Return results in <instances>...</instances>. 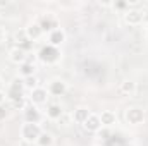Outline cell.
<instances>
[{
	"label": "cell",
	"instance_id": "cell-22",
	"mask_svg": "<svg viewBox=\"0 0 148 146\" xmlns=\"http://www.w3.org/2000/svg\"><path fill=\"white\" fill-rule=\"evenodd\" d=\"M16 41H17V46H21V48H24V50H26V45H28V43H31V41L26 38V33H24V29L16 33Z\"/></svg>",
	"mask_w": 148,
	"mask_h": 146
},
{
	"label": "cell",
	"instance_id": "cell-26",
	"mask_svg": "<svg viewBox=\"0 0 148 146\" xmlns=\"http://www.w3.org/2000/svg\"><path fill=\"white\" fill-rule=\"evenodd\" d=\"M9 113H10V110L7 108L5 105H0V122H2V120H5V119L9 117Z\"/></svg>",
	"mask_w": 148,
	"mask_h": 146
},
{
	"label": "cell",
	"instance_id": "cell-3",
	"mask_svg": "<svg viewBox=\"0 0 148 146\" xmlns=\"http://www.w3.org/2000/svg\"><path fill=\"white\" fill-rule=\"evenodd\" d=\"M124 119L129 126H141V124H145L147 115L141 107H127L124 110Z\"/></svg>",
	"mask_w": 148,
	"mask_h": 146
},
{
	"label": "cell",
	"instance_id": "cell-6",
	"mask_svg": "<svg viewBox=\"0 0 148 146\" xmlns=\"http://www.w3.org/2000/svg\"><path fill=\"white\" fill-rule=\"evenodd\" d=\"M24 33H26V38H28L31 43H35V41H40V40L43 38V35H45L38 21H31V23H29V24L24 28Z\"/></svg>",
	"mask_w": 148,
	"mask_h": 146
},
{
	"label": "cell",
	"instance_id": "cell-14",
	"mask_svg": "<svg viewBox=\"0 0 148 146\" xmlns=\"http://www.w3.org/2000/svg\"><path fill=\"white\" fill-rule=\"evenodd\" d=\"M62 115H64V108H62L59 103H48V105H47L45 117H47L48 120H53V122H57V120H59Z\"/></svg>",
	"mask_w": 148,
	"mask_h": 146
},
{
	"label": "cell",
	"instance_id": "cell-30",
	"mask_svg": "<svg viewBox=\"0 0 148 146\" xmlns=\"http://www.w3.org/2000/svg\"><path fill=\"white\" fill-rule=\"evenodd\" d=\"M124 146H136V145H133V143H127V145H124Z\"/></svg>",
	"mask_w": 148,
	"mask_h": 146
},
{
	"label": "cell",
	"instance_id": "cell-19",
	"mask_svg": "<svg viewBox=\"0 0 148 146\" xmlns=\"http://www.w3.org/2000/svg\"><path fill=\"white\" fill-rule=\"evenodd\" d=\"M36 146H53L55 145V138H53V134L52 132H47V131H43L41 134H40V138L36 139Z\"/></svg>",
	"mask_w": 148,
	"mask_h": 146
},
{
	"label": "cell",
	"instance_id": "cell-2",
	"mask_svg": "<svg viewBox=\"0 0 148 146\" xmlns=\"http://www.w3.org/2000/svg\"><path fill=\"white\" fill-rule=\"evenodd\" d=\"M41 132H43V129H41L40 124L24 122V124L21 126V138H23V141H26V143H36V139L40 138Z\"/></svg>",
	"mask_w": 148,
	"mask_h": 146
},
{
	"label": "cell",
	"instance_id": "cell-25",
	"mask_svg": "<svg viewBox=\"0 0 148 146\" xmlns=\"http://www.w3.org/2000/svg\"><path fill=\"white\" fill-rule=\"evenodd\" d=\"M112 7H114V9H119V10H124V12L129 10L127 2H115V3H112ZM124 12H122V14H124Z\"/></svg>",
	"mask_w": 148,
	"mask_h": 146
},
{
	"label": "cell",
	"instance_id": "cell-18",
	"mask_svg": "<svg viewBox=\"0 0 148 146\" xmlns=\"http://www.w3.org/2000/svg\"><path fill=\"white\" fill-rule=\"evenodd\" d=\"M19 69H17V72H19V77L21 79H24V77H29V76H36V65L33 64V62H24V64H21V65H17Z\"/></svg>",
	"mask_w": 148,
	"mask_h": 146
},
{
	"label": "cell",
	"instance_id": "cell-9",
	"mask_svg": "<svg viewBox=\"0 0 148 146\" xmlns=\"http://www.w3.org/2000/svg\"><path fill=\"white\" fill-rule=\"evenodd\" d=\"M23 117H24V122H29V124H40L41 119H43L41 112L35 105H28L23 112Z\"/></svg>",
	"mask_w": 148,
	"mask_h": 146
},
{
	"label": "cell",
	"instance_id": "cell-27",
	"mask_svg": "<svg viewBox=\"0 0 148 146\" xmlns=\"http://www.w3.org/2000/svg\"><path fill=\"white\" fill-rule=\"evenodd\" d=\"M5 100H7V93L0 91V105H5Z\"/></svg>",
	"mask_w": 148,
	"mask_h": 146
},
{
	"label": "cell",
	"instance_id": "cell-20",
	"mask_svg": "<svg viewBox=\"0 0 148 146\" xmlns=\"http://www.w3.org/2000/svg\"><path fill=\"white\" fill-rule=\"evenodd\" d=\"M9 102H10V110H23L24 112L29 100H26V96H16V98H12Z\"/></svg>",
	"mask_w": 148,
	"mask_h": 146
},
{
	"label": "cell",
	"instance_id": "cell-4",
	"mask_svg": "<svg viewBox=\"0 0 148 146\" xmlns=\"http://www.w3.org/2000/svg\"><path fill=\"white\" fill-rule=\"evenodd\" d=\"M67 83L64 81V79H60V77H53V79H50V83H48V86H47V91H48V95L50 96H64L66 93H67Z\"/></svg>",
	"mask_w": 148,
	"mask_h": 146
},
{
	"label": "cell",
	"instance_id": "cell-15",
	"mask_svg": "<svg viewBox=\"0 0 148 146\" xmlns=\"http://www.w3.org/2000/svg\"><path fill=\"white\" fill-rule=\"evenodd\" d=\"M38 23H40V26H41L43 33H50V31H53V29L60 28V26H59L57 17H55V16H52V14H47V17H43V19H41V21H38Z\"/></svg>",
	"mask_w": 148,
	"mask_h": 146
},
{
	"label": "cell",
	"instance_id": "cell-29",
	"mask_svg": "<svg viewBox=\"0 0 148 146\" xmlns=\"http://www.w3.org/2000/svg\"><path fill=\"white\" fill-rule=\"evenodd\" d=\"M0 91H3V79L0 77Z\"/></svg>",
	"mask_w": 148,
	"mask_h": 146
},
{
	"label": "cell",
	"instance_id": "cell-16",
	"mask_svg": "<svg viewBox=\"0 0 148 146\" xmlns=\"http://www.w3.org/2000/svg\"><path fill=\"white\" fill-rule=\"evenodd\" d=\"M100 115V120H102V127H114L115 124H117V115H115V112H112V110H103L102 113H98Z\"/></svg>",
	"mask_w": 148,
	"mask_h": 146
},
{
	"label": "cell",
	"instance_id": "cell-12",
	"mask_svg": "<svg viewBox=\"0 0 148 146\" xmlns=\"http://www.w3.org/2000/svg\"><path fill=\"white\" fill-rule=\"evenodd\" d=\"M24 89H26V88H24L23 79H21V77H16V79H12V83L9 84L7 98L12 100V98H16V96H23V91H24Z\"/></svg>",
	"mask_w": 148,
	"mask_h": 146
},
{
	"label": "cell",
	"instance_id": "cell-28",
	"mask_svg": "<svg viewBox=\"0 0 148 146\" xmlns=\"http://www.w3.org/2000/svg\"><path fill=\"white\" fill-rule=\"evenodd\" d=\"M3 38H5V31L2 29V26H0V43L3 41Z\"/></svg>",
	"mask_w": 148,
	"mask_h": 146
},
{
	"label": "cell",
	"instance_id": "cell-21",
	"mask_svg": "<svg viewBox=\"0 0 148 146\" xmlns=\"http://www.w3.org/2000/svg\"><path fill=\"white\" fill-rule=\"evenodd\" d=\"M23 83H24V88H26V89H29V91H33L35 88L40 86V84H38V77H36V76L24 77V79H23Z\"/></svg>",
	"mask_w": 148,
	"mask_h": 146
},
{
	"label": "cell",
	"instance_id": "cell-24",
	"mask_svg": "<svg viewBox=\"0 0 148 146\" xmlns=\"http://www.w3.org/2000/svg\"><path fill=\"white\" fill-rule=\"evenodd\" d=\"M97 136H98L102 141H107V139H110V136H112V129L110 127H102V129L97 132Z\"/></svg>",
	"mask_w": 148,
	"mask_h": 146
},
{
	"label": "cell",
	"instance_id": "cell-23",
	"mask_svg": "<svg viewBox=\"0 0 148 146\" xmlns=\"http://www.w3.org/2000/svg\"><path fill=\"white\" fill-rule=\"evenodd\" d=\"M59 122V126H62V127H69L71 124H74V120H73V113H66L64 112V115L57 120Z\"/></svg>",
	"mask_w": 148,
	"mask_h": 146
},
{
	"label": "cell",
	"instance_id": "cell-17",
	"mask_svg": "<svg viewBox=\"0 0 148 146\" xmlns=\"http://www.w3.org/2000/svg\"><path fill=\"white\" fill-rule=\"evenodd\" d=\"M90 113H91V110L88 108V107H77V108H74L73 112V120L76 124H84L86 122V119L90 117Z\"/></svg>",
	"mask_w": 148,
	"mask_h": 146
},
{
	"label": "cell",
	"instance_id": "cell-8",
	"mask_svg": "<svg viewBox=\"0 0 148 146\" xmlns=\"http://www.w3.org/2000/svg\"><path fill=\"white\" fill-rule=\"evenodd\" d=\"M66 38H67L66 31L62 28H57V29H53V31L48 33V45L50 46H55V48H60L66 43Z\"/></svg>",
	"mask_w": 148,
	"mask_h": 146
},
{
	"label": "cell",
	"instance_id": "cell-13",
	"mask_svg": "<svg viewBox=\"0 0 148 146\" xmlns=\"http://www.w3.org/2000/svg\"><path fill=\"white\" fill-rule=\"evenodd\" d=\"M136 91H138V84L133 79H126L119 84V93L122 96H134Z\"/></svg>",
	"mask_w": 148,
	"mask_h": 146
},
{
	"label": "cell",
	"instance_id": "cell-11",
	"mask_svg": "<svg viewBox=\"0 0 148 146\" xmlns=\"http://www.w3.org/2000/svg\"><path fill=\"white\" fill-rule=\"evenodd\" d=\"M143 19H145V16H143V12L138 10V9H129L127 12H124V21H126V24H129V26H140V24L143 23Z\"/></svg>",
	"mask_w": 148,
	"mask_h": 146
},
{
	"label": "cell",
	"instance_id": "cell-10",
	"mask_svg": "<svg viewBox=\"0 0 148 146\" xmlns=\"http://www.w3.org/2000/svg\"><path fill=\"white\" fill-rule=\"evenodd\" d=\"M83 129L86 131V132H98L100 129H102V120H100V115L98 113H90V117L86 119V122L83 124Z\"/></svg>",
	"mask_w": 148,
	"mask_h": 146
},
{
	"label": "cell",
	"instance_id": "cell-1",
	"mask_svg": "<svg viewBox=\"0 0 148 146\" xmlns=\"http://www.w3.org/2000/svg\"><path fill=\"white\" fill-rule=\"evenodd\" d=\"M60 57H62L60 48H55V46H50V45L43 46V48L38 52V59H40L43 64H47V65L57 64V62L60 60Z\"/></svg>",
	"mask_w": 148,
	"mask_h": 146
},
{
	"label": "cell",
	"instance_id": "cell-5",
	"mask_svg": "<svg viewBox=\"0 0 148 146\" xmlns=\"http://www.w3.org/2000/svg\"><path fill=\"white\" fill-rule=\"evenodd\" d=\"M48 98H50V95H48L47 88L38 86V88H35L33 91H29V98H28V100H29V103H31V105L40 107V105H47Z\"/></svg>",
	"mask_w": 148,
	"mask_h": 146
},
{
	"label": "cell",
	"instance_id": "cell-7",
	"mask_svg": "<svg viewBox=\"0 0 148 146\" xmlns=\"http://www.w3.org/2000/svg\"><path fill=\"white\" fill-rule=\"evenodd\" d=\"M9 60L12 64H16V65H21V64H24L28 60V52L24 48H21V46L16 45V46H12L9 50Z\"/></svg>",
	"mask_w": 148,
	"mask_h": 146
}]
</instances>
